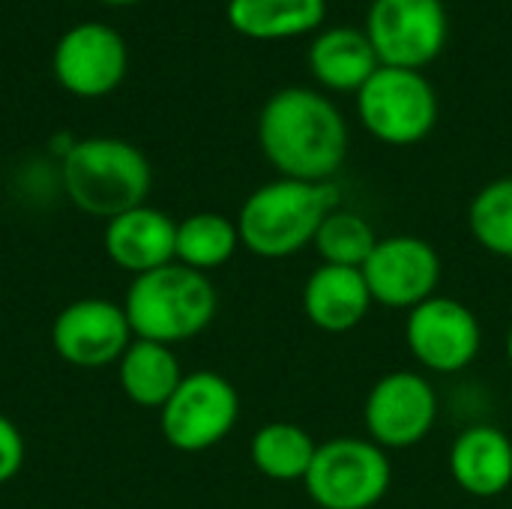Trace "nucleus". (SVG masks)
I'll return each instance as SVG.
<instances>
[{"mask_svg": "<svg viewBox=\"0 0 512 509\" xmlns=\"http://www.w3.org/2000/svg\"><path fill=\"white\" fill-rule=\"evenodd\" d=\"M258 144L279 177L327 183L345 165L348 123L324 93L282 87L261 108Z\"/></svg>", "mask_w": 512, "mask_h": 509, "instance_id": "nucleus-1", "label": "nucleus"}, {"mask_svg": "<svg viewBox=\"0 0 512 509\" xmlns=\"http://www.w3.org/2000/svg\"><path fill=\"white\" fill-rule=\"evenodd\" d=\"M339 207V186L279 177L258 186L237 213L240 246L258 258H291L315 243L321 222Z\"/></svg>", "mask_w": 512, "mask_h": 509, "instance_id": "nucleus-2", "label": "nucleus"}, {"mask_svg": "<svg viewBox=\"0 0 512 509\" xmlns=\"http://www.w3.org/2000/svg\"><path fill=\"white\" fill-rule=\"evenodd\" d=\"M216 288L207 273H198L183 264H165L144 276H135L123 309L135 339L180 345L201 336L216 318Z\"/></svg>", "mask_w": 512, "mask_h": 509, "instance_id": "nucleus-3", "label": "nucleus"}, {"mask_svg": "<svg viewBox=\"0 0 512 509\" xmlns=\"http://www.w3.org/2000/svg\"><path fill=\"white\" fill-rule=\"evenodd\" d=\"M60 180L69 201L90 216L114 219L132 207H141L153 171L147 156L120 138H84L60 162Z\"/></svg>", "mask_w": 512, "mask_h": 509, "instance_id": "nucleus-4", "label": "nucleus"}, {"mask_svg": "<svg viewBox=\"0 0 512 509\" xmlns=\"http://www.w3.org/2000/svg\"><path fill=\"white\" fill-rule=\"evenodd\" d=\"M303 486L318 509H375L393 486V462L369 438H330L318 444Z\"/></svg>", "mask_w": 512, "mask_h": 509, "instance_id": "nucleus-5", "label": "nucleus"}, {"mask_svg": "<svg viewBox=\"0 0 512 509\" xmlns=\"http://www.w3.org/2000/svg\"><path fill=\"white\" fill-rule=\"evenodd\" d=\"M357 114L381 144L411 147L435 129L438 93L420 69L378 66L357 90Z\"/></svg>", "mask_w": 512, "mask_h": 509, "instance_id": "nucleus-6", "label": "nucleus"}, {"mask_svg": "<svg viewBox=\"0 0 512 509\" xmlns=\"http://www.w3.org/2000/svg\"><path fill=\"white\" fill-rule=\"evenodd\" d=\"M240 420L237 387L219 372L183 375L174 396L159 411L165 441L180 453H204L222 444Z\"/></svg>", "mask_w": 512, "mask_h": 509, "instance_id": "nucleus-7", "label": "nucleus"}, {"mask_svg": "<svg viewBox=\"0 0 512 509\" xmlns=\"http://www.w3.org/2000/svg\"><path fill=\"white\" fill-rule=\"evenodd\" d=\"M441 414L438 390L420 372L399 369L378 378L363 405L369 441L381 450H408L423 444Z\"/></svg>", "mask_w": 512, "mask_h": 509, "instance_id": "nucleus-8", "label": "nucleus"}, {"mask_svg": "<svg viewBox=\"0 0 512 509\" xmlns=\"http://www.w3.org/2000/svg\"><path fill=\"white\" fill-rule=\"evenodd\" d=\"M405 345L426 372L459 375L477 360L483 348V327L471 306L456 297L435 294L408 312Z\"/></svg>", "mask_w": 512, "mask_h": 509, "instance_id": "nucleus-9", "label": "nucleus"}, {"mask_svg": "<svg viewBox=\"0 0 512 509\" xmlns=\"http://www.w3.org/2000/svg\"><path fill=\"white\" fill-rule=\"evenodd\" d=\"M447 30L441 0H372L366 15V36L381 66H429L444 51Z\"/></svg>", "mask_w": 512, "mask_h": 509, "instance_id": "nucleus-10", "label": "nucleus"}, {"mask_svg": "<svg viewBox=\"0 0 512 509\" xmlns=\"http://www.w3.org/2000/svg\"><path fill=\"white\" fill-rule=\"evenodd\" d=\"M363 276L375 303L411 312L438 294L444 261L429 240L414 234H393L378 240L369 261L363 264Z\"/></svg>", "mask_w": 512, "mask_h": 509, "instance_id": "nucleus-11", "label": "nucleus"}, {"mask_svg": "<svg viewBox=\"0 0 512 509\" xmlns=\"http://www.w3.org/2000/svg\"><path fill=\"white\" fill-rule=\"evenodd\" d=\"M135 333L126 309L105 297H84L57 312L51 345L57 357L75 369H105L120 363Z\"/></svg>", "mask_w": 512, "mask_h": 509, "instance_id": "nucleus-12", "label": "nucleus"}, {"mask_svg": "<svg viewBox=\"0 0 512 509\" xmlns=\"http://www.w3.org/2000/svg\"><path fill=\"white\" fill-rule=\"evenodd\" d=\"M126 63L129 54L123 36L99 21L66 30L54 48V75L60 87L81 99H99L117 90Z\"/></svg>", "mask_w": 512, "mask_h": 509, "instance_id": "nucleus-13", "label": "nucleus"}, {"mask_svg": "<svg viewBox=\"0 0 512 509\" xmlns=\"http://www.w3.org/2000/svg\"><path fill=\"white\" fill-rule=\"evenodd\" d=\"M102 246L111 264L132 276H144L177 261V222L168 213L141 204L108 219Z\"/></svg>", "mask_w": 512, "mask_h": 509, "instance_id": "nucleus-14", "label": "nucleus"}, {"mask_svg": "<svg viewBox=\"0 0 512 509\" xmlns=\"http://www.w3.org/2000/svg\"><path fill=\"white\" fill-rule=\"evenodd\" d=\"M450 477L471 498H498L512 486V438L489 423L468 426L450 447Z\"/></svg>", "mask_w": 512, "mask_h": 509, "instance_id": "nucleus-15", "label": "nucleus"}, {"mask_svg": "<svg viewBox=\"0 0 512 509\" xmlns=\"http://www.w3.org/2000/svg\"><path fill=\"white\" fill-rule=\"evenodd\" d=\"M372 294L363 270L321 264L303 285V312L321 333H351L372 312Z\"/></svg>", "mask_w": 512, "mask_h": 509, "instance_id": "nucleus-16", "label": "nucleus"}, {"mask_svg": "<svg viewBox=\"0 0 512 509\" xmlns=\"http://www.w3.org/2000/svg\"><path fill=\"white\" fill-rule=\"evenodd\" d=\"M378 54L357 27H333L324 30L309 45V69L318 84L336 93H357L378 69Z\"/></svg>", "mask_w": 512, "mask_h": 509, "instance_id": "nucleus-17", "label": "nucleus"}, {"mask_svg": "<svg viewBox=\"0 0 512 509\" xmlns=\"http://www.w3.org/2000/svg\"><path fill=\"white\" fill-rule=\"evenodd\" d=\"M117 375L123 393L135 405L159 408V411L183 381V369L174 348L147 339H132V345L117 363Z\"/></svg>", "mask_w": 512, "mask_h": 509, "instance_id": "nucleus-18", "label": "nucleus"}, {"mask_svg": "<svg viewBox=\"0 0 512 509\" xmlns=\"http://www.w3.org/2000/svg\"><path fill=\"white\" fill-rule=\"evenodd\" d=\"M225 15L249 39H291L321 27L327 0H228Z\"/></svg>", "mask_w": 512, "mask_h": 509, "instance_id": "nucleus-19", "label": "nucleus"}, {"mask_svg": "<svg viewBox=\"0 0 512 509\" xmlns=\"http://www.w3.org/2000/svg\"><path fill=\"white\" fill-rule=\"evenodd\" d=\"M315 453H318L315 438L303 426L285 423V420L261 426L249 444L252 465L267 480H276V483H297V480L303 483L312 468Z\"/></svg>", "mask_w": 512, "mask_h": 509, "instance_id": "nucleus-20", "label": "nucleus"}, {"mask_svg": "<svg viewBox=\"0 0 512 509\" xmlns=\"http://www.w3.org/2000/svg\"><path fill=\"white\" fill-rule=\"evenodd\" d=\"M240 249L237 222L222 213H192L177 222V264L198 273L225 267Z\"/></svg>", "mask_w": 512, "mask_h": 509, "instance_id": "nucleus-21", "label": "nucleus"}, {"mask_svg": "<svg viewBox=\"0 0 512 509\" xmlns=\"http://www.w3.org/2000/svg\"><path fill=\"white\" fill-rule=\"evenodd\" d=\"M378 234L369 225L366 216L336 207L318 228L312 249L318 252L321 264L330 267H357L363 270V264L369 261L372 249L378 246Z\"/></svg>", "mask_w": 512, "mask_h": 509, "instance_id": "nucleus-22", "label": "nucleus"}, {"mask_svg": "<svg viewBox=\"0 0 512 509\" xmlns=\"http://www.w3.org/2000/svg\"><path fill=\"white\" fill-rule=\"evenodd\" d=\"M468 231L480 249L512 261V177H498L474 195Z\"/></svg>", "mask_w": 512, "mask_h": 509, "instance_id": "nucleus-23", "label": "nucleus"}, {"mask_svg": "<svg viewBox=\"0 0 512 509\" xmlns=\"http://www.w3.org/2000/svg\"><path fill=\"white\" fill-rule=\"evenodd\" d=\"M24 465V438L18 426L0 414V486L9 483Z\"/></svg>", "mask_w": 512, "mask_h": 509, "instance_id": "nucleus-24", "label": "nucleus"}, {"mask_svg": "<svg viewBox=\"0 0 512 509\" xmlns=\"http://www.w3.org/2000/svg\"><path fill=\"white\" fill-rule=\"evenodd\" d=\"M504 351H507V363H510V369H512V324H510V330H507V342H504Z\"/></svg>", "mask_w": 512, "mask_h": 509, "instance_id": "nucleus-25", "label": "nucleus"}, {"mask_svg": "<svg viewBox=\"0 0 512 509\" xmlns=\"http://www.w3.org/2000/svg\"><path fill=\"white\" fill-rule=\"evenodd\" d=\"M102 3H111V6H129V3H141V0H102Z\"/></svg>", "mask_w": 512, "mask_h": 509, "instance_id": "nucleus-26", "label": "nucleus"}]
</instances>
